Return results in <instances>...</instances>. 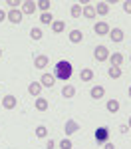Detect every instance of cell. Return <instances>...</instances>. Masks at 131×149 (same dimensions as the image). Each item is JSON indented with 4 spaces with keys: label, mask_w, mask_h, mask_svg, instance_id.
Here are the masks:
<instances>
[{
    "label": "cell",
    "mask_w": 131,
    "mask_h": 149,
    "mask_svg": "<svg viewBox=\"0 0 131 149\" xmlns=\"http://www.w3.org/2000/svg\"><path fill=\"white\" fill-rule=\"evenodd\" d=\"M42 36H44L42 28H32V30H30V38H32V40H42Z\"/></svg>",
    "instance_id": "27"
},
{
    "label": "cell",
    "mask_w": 131,
    "mask_h": 149,
    "mask_svg": "<svg viewBox=\"0 0 131 149\" xmlns=\"http://www.w3.org/2000/svg\"><path fill=\"white\" fill-rule=\"evenodd\" d=\"M34 133H36V137H38V139H44V137L48 135V129H46V125H38V127L34 129Z\"/></svg>",
    "instance_id": "25"
},
{
    "label": "cell",
    "mask_w": 131,
    "mask_h": 149,
    "mask_svg": "<svg viewBox=\"0 0 131 149\" xmlns=\"http://www.w3.org/2000/svg\"><path fill=\"white\" fill-rule=\"evenodd\" d=\"M89 95H91L94 100H101V97L105 95V88H103V86H94V88L89 90Z\"/></svg>",
    "instance_id": "9"
},
{
    "label": "cell",
    "mask_w": 131,
    "mask_h": 149,
    "mask_svg": "<svg viewBox=\"0 0 131 149\" xmlns=\"http://www.w3.org/2000/svg\"><path fill=\"white\" fill-rule=\"evenodd\" d=\"M94 56L97 62H105V60H109V50L105 46H97L94 50Z\"/></svg>",
    "instance_id": "5"
},
{
    "label": "cell",
    "mask_w": 131,
    "mask_h": 149,
    "mask_svg": "<svg viewBox=\"0 0 131 149\" xmlns=\"http://www.w3.org/2000/svg\"><path fill=\"white\" fill-rule=\"evenodd\" d=\"M54 145H56V141H52V139L46 141V149H54Z\"/></svg>",
    "instance_id": "31"
},
{
    "label": "cell",
    "mask_w": 131,
    "mask_h": 149,
    "mask_svg": "<svg viewBox=\"0 0 131 149\" xmlns=\"http://www.w3.org/2000/svg\"><path fill=\"white\" fill-rule=\"evenodd\" d=\"M119 131H121V133H127V131H129V125H121V127H119Z\"/></svg>",
    "instance_id": "34"
},
{
    "label": "cell",
    "mask_w": 131,
    "mask_h": 149,
    "mask_svg": "<svg viewBox=\"0 0 131 149\" xmlns=\"http://www.w3.org/2000/svg\"><path fill=\"white\" fill-rule=\"evenodd\" d=\"M0 58H2V48H0Z\"/></svg>",
    "instance_id": "37"
},
{
    "label": "cell",
    "mask_w": 131,
    "mask_h": 149,
    "mask_svg": "<svg viewBox=\"0 0 131 149\" xmlns=\"http://www.w3.org/2000/svg\"><path fill=\"white\" fill-rule=\"evenodd\" d=\"M40 84H42V88H48V90H52L54 88V84H56V76L54 74H42V78H40Z\"/></svg>",
    "instance_id": "3"
},
{
    "label": "cell",
    "mask_w": 131,
    "mask_h": 149,
    "mask_svg": "<svg viewBox=\"0 0 131 149\" xmlns=\"http://www.w3.org/2000/svg\"><path fill=\"white\" fill-rule=\"evenodd\" d=\"M109 30H111V28H109V24H107V22H95V24H94V32H95L97 36L109 34Z\"/></svg>",
    "instance_id": "7"
},
{
    "label": "cell",
    "mask_w": 131,
    "mask_h": 149,
    "mask_svg": "<svg viewBox=\"0 0 131 149\" xmlns=\"http://www.w3.org/2000/svg\"><path fill=\"white\" fill-rule=\"evenodd\" d=\"M8 20H10L12 24H20L22 22V10L18 8V10H10L8 12Z\"/></svg>",
    "instance_id": "10"
},
{
    "label": "cell",
    "mask_w": 131,
    "mask_h": 149,
    "mask_svg": "<svg viewBox=\"0 0 131 149\" xmlns=\"http://www.w3.org/2000/svg\"><path fill=\"white\" fill-rule=\"evenodd\" d=\"M80 78H82V81H91L94 80V70L83 68L82 72H80Z\"/></svg>",
    "instance_id": "17"
},
{
    "label": "cell",
    "mask_w": 131,
    "mask_h": 149,
    "mask_svg": "<svg viewBox=\"0 0 131 149\" xmlns=\"http://www.w3.org/2000/svg\"><path fill=\"white\" fill-rule=\"evenodd\" d=\"M123 10L127 12V14H131V0H127V2H123Z\"/></svg>",
    "instance_id": "30"
},
{
    "label": "cell",
    "mask_w": 131,
    "mask_h": 149,
    "mask_svg": "<svg viewBox=\"0 0 131 149\" xmlns=\"http://www.w3.org/2000/svg\"><path fill=\"white\" fill-rule=\"evenodd\" d=\"M129 129H131V117H129Z\"/></svg>",
    "instance_id": "36"
},
{
    "label": "cell",
    "mask_w": 131,
    "mask_h": 149,
    "mask_svg": "<svg viewBox=\"0 0 131 149\" xmlns=\"http://www.w3.org/2000/svg\"><path fill=\"white\" fill-rule=\"evenodd\" d=\"M107 12H109V4H107V2H97V4H95V14L105 16Z\"/></svg>",
    "instance_id": "16"
},
{
    "label": "cell",
    "mask_w": 131,
    "mask_h": 149,
    "mask_svg": "<svg viewBox=\"0 0 131 149\" xmlns=\"http://www.w3.org/2000/svg\"><path fill=\"white\" fill-rule=\"evenodd\" d=\"M82 14L87 18V20H94L95 16H97V14H95V6H83V12H82Z\"/></svg>",
    "instance_id": "20"
},
{
    "label": "cell",
    "mask_w": 131,
    "mask_h": 149,
    "mask_svg": "<svg viewBox=\"0 0 131 149\" xmlns=\"http://www.w3.org/2000/svg\"><path fill=\"white\" fill-rule=\"evenodd\" d=\"M0 103H2V107H6V109H14V107L18 105V100L8 93V95H4V97L0 100Z\"/></svg>",
    "instance_id": "6"
},
{
    "label": "cell",
    "mask_w": 131,
    "mask_h": 149,
    "mask_svg": "<svg viewBox=\"0 0 131 149\" xmlns=\"http://www.w3.org/2000/svg\"><path fill=\"white\" fill-rule=\"evenodd\" d=\"M40 92H42V84H40V81H32V84L28 86V93H30V95L40 97Z\"/></svg>",
    "instance_id": "13"
},
{
    "label": "cell",
    "mask_w": 131,
    "mask_h": 149,
    "mask_svg": "<svg viewBox=\"0 0 131 149\" xmlns=\"http://www.w3.org/2000/svg\"><path fill=\"white\" fill-rule=\"evenodd\" d=\"M127 93H129V97H131V86H129V90H127Z\"/></svg>",
    "instance_id": "35"
},
{
    "label": "cell",
    "mask_w": 131,
    "mask_h": 149,
    "mask_svg": "<svg viewBox=\"0 0 131 149\" xmlns=\"http://www.w3.org/2000/svg\"><path fill=\"white\" fill-rule=\"evenodd\" d=\"M109 38H111V40H113V42H121V40H123V30H121V28H113V30H109Z\"/></svg>",
    "instance_id": "15"
},
{
    "label": "cell",
    "mask_w": 131,
    "mask_h": 149,
    "mask_svg": "<svg viewBox=\"0 0 131 149\" xmlns=\"http://www.w3.org/2000/svg\"><path fill=\"white\" fill-rule=\"evenodd\" d=\"M129 62H131V56H129Z\"/></svg>",
    "instance_id": "38"
},
{
    "label": "cell",
    "mask_w": 131,
    "mask_h": 149,
    "mask_svg": "<svg viewBox=\"0 0 131 149\" xmlns=\"http://www.w3.org/2000/svg\"><path fill=\"white\" fill-rule=\"evenodd\" d=\"M71 147H73V143H71V139L64 137L62 141H60V149H71Z\"/></svg>",
    "instance_id": "29"
},
{
    "label": "cell",
    "mask_w": 131,
    "mask_h": 149,
    "mask_svg": "<svg viewBox=\"0 0 131 149\" xmlns=\"http://www.w3.org/2000/svg\"><path fill=\"white\" fill-rule=\"evenodd\" d=\"M54 76H56V80L68 81L71 78V64H70V62H66V60L58 62V64H56V72H54Z\"/></svg>",
    "instance_id": "1"
},
{
    "label": "cell",
    "mask_w": 131,
    "mask_h": 149,
    "mask_svg": "<svg viewBox=\"0 0 131 149\" xmlns=\"http://www.w3.org/2000/svg\"><path fill=\"white\" fill-rule=\"evenodd\" d=\"M36 6L42 12H50V6H52V4H50V0H40V2H36Z\"/></svg>",
    "instance_id": "28"
},
{
    "label": "cell",
    "mask_w": 131,
    "mask_h": 149,
    "mask_svg": "<svg viewBox=\"0 0 131 149\" xmlns=\"http://www.w3.org/2000/svg\"><path fill=\"white\" fill-rule=\"evenodd\" d=\"M105 107H107L109 113H117V111H119V102H117V100H109Z\"/></svg>",
    "instance_id": "21"
},
{
    "label": "cell",
    "mask_w": 131,
    "mask_h": 149,
    "mask_svg": "<svg viewBox=\"0 0 131 149\" xmlns=\"http://www.w3.org/2000/svg\"><path fill=\"white\" fill-rule=\"evenodd\" d=\"M82 12H83V8H82V4H80V2L71 4V10H70L71 18H80V16H82Z\"/></svg>",
    "instance_id": "18"
},
{
    "label": "cell",
    "mask_w": 131,
    "mask_h": 149,
    "mask_svg": "<svg viewBox=\"0 0 131 149\" xmlns=\"http://www.w3.org/2000/svg\"><path fill=\"white\" fill-rule=\"evenodd\" d=\"M48 107H50V103H48L46 97H38V100H36V109H38V111H46Z\"/></svg>",
    "instance_id": "19"
},
{
    "label": "cell",
    "mask_w": 131,
    "mask_h": 149,
    "mask_svg": "<svg viewBox=\"0 0 131 149\" xmlns=\"http://www.w3.org/2000/svg\"><path fill=\"white\" fill-rule=\"evenodd\" d=\"M36 8H38V6H36L34 0H26V2H22V8H20V10H22V14H34Z\"/></svg>",
    "instance_id": "8"
},
{
    "label": "cell",
    "mask_w": 131,
    "mask_h": 149,
    "mask_svg": "<svg viewBox=\"0 0 131 149\" xmlns=\"http://www.w3.org/2000/svg\"><path fill=\"white\" fill-rule=\"evenodd\" d=\"M48 62H50V60H48V56H44V54H40V56L34 58V66L38 70H44L48 66Z\"/></svg>",
    "instance_id": "12"
},
{
    "label": "cell",
    "mask_w": 131,
    "mask_h": 149,
    "mask_svg": "<svg viewBox=\"0 0 131 149\" xmlns=\"http://www.w3.org/2000/svg\"><path fill=\"white\" fill-rule=\"evenodd\" d=\"M40 22L54 24V16H52V12H42V14H40Z\"/></svg>",
    "instance_id": "24"
},
{
    "label": "cell",
    "mask_w": 131,
    "mask_h": 149,
    "mask_svg": "<svg viewBox=\"0 0 131 149\" xmlns=\"http://www.w3.org/2000/svg\"><path fill=\"white\" fill-rule=\"evenodd\" d=\"M103 149H115V145H113L111 141H105V143H103Z\"/></svg>",
    "instance_id": "32"
},
{
    "label": "cell",
    "mask_w": 131,
    "mask_h": 149,
    "mask_svg": "<svg viewBox=\"0 0 131 149\" xmlns=\"http://www.w3.org/2000/svg\"><path fill=\"white\" fill-rule=\"evenodd\" d=\"M95 141H97V145H103L105 141H109V129L107 127H97L95 129Z\"/></svg>",
    "instance_id": "2"
},
{
    "label": "cell",
    "mask_w": 131,
    "mask_h": 149,
    "mask_svg": "<svg viewBox=\"0 0 131 149\" xmlns=\"http://www.w3.org/2000/svg\"><path fill=\"white\" fill-rule=\"evenodd\" d=\"M109 62H111V66H119V68H121V64H123V54H119V52L109 54Z\"/></svg>",
    "instance_id": "14"
},
{
    "label": "cell",
    "mask_w": 131,
    "mask_h": 149,
    "mask_svg": "<svg viewBox=\"0 0 131 149\" xmlns=\"http://www.w3.org/2000/svg\"><path fill=\"white\" fill-rule=\"evenodd\" d=\"M76 131H80V123H78L76 119H68L66 125H64V133H66V137H70L71 133H76Z\"/></svg>",
    "instance_id": "4"
},
{
    "label": "cell",
    "mask_w": 131,
    "mask_h": 149,
    "mask_svg": "<svg viewBox=\"0 0 131 149\" xmlns=\"http://www.w3.org/2000/svg\"><path fill=\"white\" fill-rule=\"evenodd\" d=\"M6 18H8V14H6V12H4V10H0V22H4Z\"/></svg>",
    "instance_id": "33"
},
{
    "label": "cell",
    "mask_w": 131,
    "mask_h": 149,
    "mask_svg": "<svg viewBox=\"0 0 131 149\" xmlns=\"http://www.w3.org/2000/svg\"><path fill=\"white\" fill-rule=\"evenodd\" d=\"M64 28H66V22H62V20H54V24H52V30H54L56 34L64 32Z\"/></svg>",
    "instance_id": "26"
},
{
    "label": "cell",
    "mask_w": 131,
    "mask_h": 149,
    "mask_svg": "<svg viewBox=\"0 0 131 149\" xmlns=\"http://www.w3.org/2000/svg\"><path fill=\"white\" fill-rule=\"evenodd\" d=\"M62 95H64V97H73V95H76V88H73V86H64V88H62Z\"/></svg>",
    "instance_id": "23"
},
{
    "label": "cell",
    "mask_w": 131,
    "mask_h": 149,
    "mask_svg": "<svg viewBox=\"0 0 131 149\" xmlns=\"http://www.w3.org/2000/svg\"><path fill=\"white\" fill-rule=\"evenodd\" d=\"M68 38H70L71 44H80V42L83 40V32L82 30H71L70 34H68Z\"/></svg>",
    "instance_id": "11"
},
{
    "label": "cell",
    "mask_w": 131,
    "mask_h": 149,
    "mask_svg": "<svg viewBox=\"0 0 131 149\" xmlns=\"http://www.w3.org/2000/svg\"><path fill=\"white\" fill-rule=\"evenodd\" d=\"M107 74H109L111 80H119V78H121V68H119V66H111Z\"/></svg>",
    "instance_id": "22"
}]
</instances>
